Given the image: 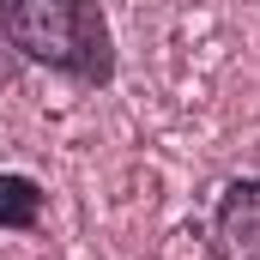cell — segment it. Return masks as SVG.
I'll return each instance as SVG.
<instances>
[{"mask_svg": "<svg viewBox=\"0 0 260 260\" xmlns=\"http://www.w3.org/2000/svg\"><path fill=\"white\" fill-rule=\"evenodd\" d=\"M212 260H260V176L224 182L212 206Z\"/></svg>", "mask_w": 260, "mask_h": 260, "instance_id": "2", "label": "cell"}, {"mask_svg": "<svg viewBox=\"0 0 260 260\" xmlns=\"http://www.w3.org/2000/svg\"><path fill=\"white\" fill-rule=\"evenodd\" d=\"M0 37L24 61L79 85L115 79V37L97 0H0Z\"/></svg>", "mask_w": 260, "mask_h": 260, "instance_id": "1", "label": "cell"}, {"mask_svg": "<svg viewBox=\"0 0 260 260\" xmlns=\"http://www.w3.org/2000/svg\"><path fill=\"white\" fill-rule=\"evenodd\" d=\"M49 212V188L24 170H0V230H37Z\"/></svg>", "mask_w": 260, "mask_h": 260, "instance_id": "3", "label": "cell"}]
</instances>
